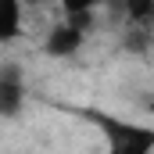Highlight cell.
Masks as SVG:
<instances>
[{
	"label": "cell",
	"mask_w": 154,
	"mask_h": 154,
	"mask_svg": "<svg viewBox=\"0 0 154 154\" xmlns=\"http://www.w3.org/2000/svg\"><path fill=\"white\" fill-rule=\"evenodd\" d=\"M90 118L100 125L108 140V154H154V129L133 125V122H122L111 115H97V111H90Z\"/></svg>",
	"instance_id": "1"
},
{
	"label": "cell",
	"mask_w": 154,
	"mask_h": 154,
	"mask_svg": "<svg viewBox=\"0 0 154 154\" xmlns=\"http://www.w3.org/2000/svg\"><path fill=\"white\" fill-rule=\"evenodd\" d=\"M82 39H86L82 29H75L72 22H57V25H50V32H47V39H43V50H47L50 57H57V61H61V57L79 54Z\"/></svg>",
	"instance_id": "2"
},
{
	"label": "cell",
	"mask_w": 154,
	"mask_h": 154,
	"mask_svg": "<svg viewBox=\"0 0 154 154\" xmlns=\"http://www.w3.org/2000/svg\"><path fill=\"white\" fill-rule=\"evenodd\" d=\"M22 100H25V86L18 75V65H4V72H0V115L14 118Z\"/></svg>",
	"instance_id": "3"
},
{
	"label": "cell",
	"mask_w": 154,
	"mask_h": 154,
	"mask_svg": "<svg viewBox=\"0 0 154 154\" xmlns=\"http://www.w3.org/2000/svg\"><path fill=\"white\" fill-rule=\"evenodd\" d=\"M22 0H0V43H14L22 32Z\"/></svg>",
	"instance_id": "4"
},
{
	"label": "cell",
	"mask_w": 154,
	"mask_h": 154,
	"mask_svg": "<svg viewBox=\"0 0 154 154\" xmlns=\"http://www.w3.org/2000/svg\"><path fill=\"white\" fill-rule=\"evenodd\" d=\"M122 11L133 29H151L154 25V0H122Z\"/></svg>",
	"instance_id": "5"
},
{
	"label": "cell",
	"mask_w": 154,
	"mask_h": 154,
	"mask_svg": "<svg viewBox=\"0 0 154 154\" xmlns=\"http://www.w3.org/2000/svg\"><path fill=\"white\" fill-rule=\"evenodd\" d=\"M100 0H61V11H65V18L68 14H82V11H93Z\"/></svg>",
	"instance_id": "6"
},
{
	"label": "cell",
	"mask_w": 154,
	"mask_h": 154,
	"mask_svg": "<svg viewBox=\"0 0 154 154\" xmlns=\"http://www.w3.org/2000/svg\"><path fill=\"white\" fill-rule=\"evenodd\" d=\"M147 32H151V29H133V32H129V43H125V47H129V50H147Z\"/></svg>",
	"instance_id": "7"
},
{
	"label": "cell",
	"mask_w": 154,
	"mask_h": 154,
	"mask_svg": "<svg viewBox=\"0 0 154 154\" xmlns=\"http://www.w3.org/2000/svg\"><path fill=\"white\" fill-rule=\"evenodd\" d=\"M22 4H25V7H36V4H43V0H22Z\"/></svg>",
	"instance_id": "8"
},
{
	"label": "cell",
	"mask_w": 154,
	"mask_h": 154,
	"mask_svg": "<svg viewBox=\"0 0 154 154\" xmlns=\"http://www.w3.org/2000/svg\"><path fill=\"white\" fill-rule=\"evenodd\" d=\"M151 108H154V104H151Z\"/></svg>",
	"instance_id": "9"
}]
</instances>
